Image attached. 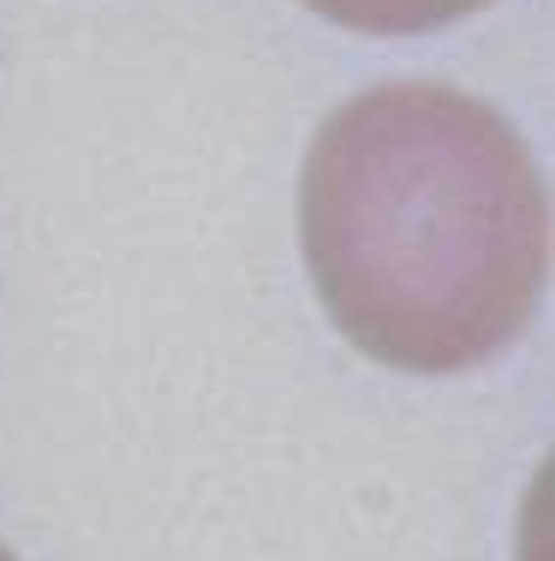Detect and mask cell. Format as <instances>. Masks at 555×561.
<instances>
[{
  "label": "cell",
  "mask_w": 555,
  "mask_h": 561,
  "mask_svg": "<svg viewBox=\"0 0 555 561\" xmlns=\"http://www.w3.org/2000/svg\"><path fill=\"white\" fill-rule=\"evenodd\" d=\"M0 561H12V550H0Z\"/></svg>",
  "instance_id": "3957f363"
},
{
  "label": "cell",
  "mask_w": 555,
  "mask_h": 561,
  "mask_svg": "<svg viewBox=\"0 0 555 561\" xmlns=\"http://www.w3.org/2000/svg\"><path fill=\"white\" fill-rule=\"evenodd\" d=\"M305 7L359 36H425V31H442V24L490 7V0H305Z\"/></svg>",
  "instance_id": "7a4b0ae2"
},
{
  "label": "cell",
  "mask_w": 555,
  "mask_h": 561,
  "mask_svg": "<svg viewBox=\"0 0 555 561\" xmlns=\"http://www.w3.org/2000/svg\"><path fill=\"white\" fill-rule=\"evenodd\" d=\"M299 233L335 329L418 377L496 358L550 275L532 150L448 84H382L328 114L299 180Z\"/></svg>",
  "instance_id": "6da1fadb"
}]
</instances>
